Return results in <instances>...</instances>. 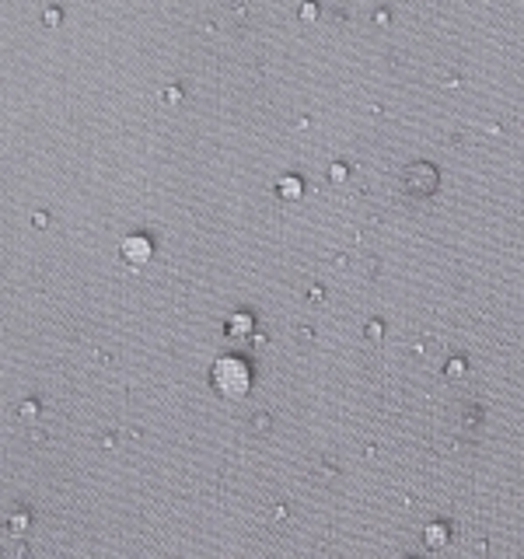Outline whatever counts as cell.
<instances>
[{"label":"cell","instance_id":"obj_2","mask_svg":"<svg viewBox=\"0 0 524 559\" xmlns=\"http://www.w3.org/2000/svg\"><path fill=\"white\" fill-rule=\"evenodd\" d=\"M447 538H451L447 524H430V528H426V535H423L426 549H440V545H447Z\"/></svg>","mask_w":524,"mask_h":559},{"label":"cell","instance_id":"obj_1","mask_svg":"<svg viewBox=\"0 0 524 559\" xmlns=\"http://www.w3.org/2000/svg\"><path fill=\"white\" fill-rule=\"evenodd\" d=\"M213 381L217 388L227 395V399H241L248 392V371L238 364V360H224L217 371H213Z\"/></svg>","mask_w":524,"mask_h":559}]
</instances>
